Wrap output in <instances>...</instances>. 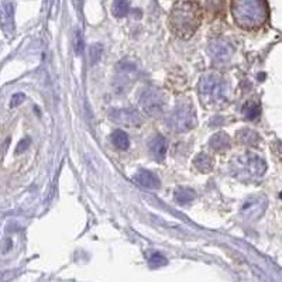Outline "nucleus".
Segmentation results:
<instances>
[{
    "label": "nucleus",
    "instance_id": "1",
    "mask_svg": "<svg viewBox=\"0 0 282 282\" xmlns=\"http://www.w3.org/2000/svg\"><path fill=\"white\" fill-rule=\"evenodd\" d=\"M202 21V7L198 2H178L172 7L170 26L176 35L189 38Z\"/></svg>",
    "mask_w": 282,
    "mask_h": 282
},
{
    "label": "nucleus",
    "instance_id": "2",
    "mask_svg": "<svg viewBox=\"0 0 282 282\" xmlns=\"http://www.w3.org/2000/svg\"><path fill=\"white\" fill-rule=\"evenodd\" d=\"M231 14L241 29H260L268 18V5L265 0H231Z\"/></svg>",
    "mask_w": 282,
    "mask_h": 282
},
{
    "label": "nucleus",
    "instance_id": "3",
    "mask_svg": "<svg viewBox=\"0 0 282 282\" xmlns=\"http://www.w3.org/2000/svg\"><path fill=\"white\" fill-rule=\"evenodd\" d=\"M202 105L206 107H219L229 102V83L216 74L202 77L198 85Z\"/></svg>",
    "mask_w": 282,
    "mask_h": 282
},
{
    "label": "nucleus",
    "instance_id": "4",
    "mask_svg": "<svg viewBox=\"0 0 282 282\" xmlns=\"http://www.w3.org/2000/svg\"><path fill=\"white\" fill-rule=\"evenodd\" d=\"M230 171L241 181H254L265 172V162L255 155H241L231 161Z\"/></svg>",
    "mask_w": 282,
    "mask_h": 282
},
{
    "label": "nucleus",
    "instance_id": "5",
    "mask_svg": "<svg viewBox=\"0 0 282 282\" xmlns=\"http://www.w3.org/2000/svg\"><path fill=\"white\" fill-rule=\"evenodd\" d=\"M167 124L168 127L175 130L176 133H185V131L194 129L196 124V114H195L192 103L188 100L178 102L174 112L167 119Z\"/></svg>",
    "mask_w": 282,
    "mask_h": 282
},
{
    "label": "nucleus",
    "instance_id": "6",
    "mask_svg": "<svg viewBox=\"0 0 282 282\" xmlns=\"http://www.w3.org/2000/svg\"><path fill=\"white\" fill-rule=\"evenodd\" d=\"M140 105L143 107V110L147 113L148 116L155 118L162 112V107H164L162 93L157 89H147L144 93L141 95Z\"/></svg>",
    "mask_w": 282,
    "mask_h": 282
},
{
    "label": "nucleus",
    "instance_id": "7",
    "mask_svg": "<svg viewBox=\"0 0 282 282\" xmlns=\"http://www.w3.org/2000/svg\"><path fill=\"white\" fill-rule=\"evenodd\" d=\"M109 119L114 123L134 127L141 124V114L134 109H112L109 113Z\"/></svg>",
    "mask_w": 282,
    "mask_h": 282
},
{
    "label": "nucleus",
    "instance_id": "8",
    "mask_svg": "<svg viewBox=\"0 0 282 282\" xmlns=\"http://www.w3.org/2000/svg\"><path fill=\"white\" fill-rule=\"evenodd\" d=\"M267 206V200L265 198H250L246 203L241 207V213L246 216L247 219H258L265 210Z\"/></svg>",
    "mask_w": 282,
    "mask_h": 282
},
{
    "label": "nucleus",
    "instance_id": "9",
    "mask_svg": "<svg viewBox=\"0 0 282 282\" xmlns=\"http://www.w3.org/2000/svg\"><path fill=\"white\" fill-rule=\"evenodd\" d=\"M148 150H150V154L153 155L154 159L162 161L167 155V150H168V144H167L164 135H154L153 138L148 141Z\"/></svg>",
    "mask_w": 282,
    "mask_h": 282
},
{
    "label": "nucleus",
    "instance_id": "10",
    "mask_svg": "<svg viewBox=\"0 0 282 282\" xmlns=\"http://www.w3.org/2000/svg\"><path fill=\"white\" fill-rule=\"evenodd\" d=\"M231 47L229 42H226L224 40H215L210 42L209 45V53L213 58L216 59H227L231 54Z\"/></svg>",
    "mask_w": 282,
    "mask_h": 282
},
{
    "label": "nucleus",
    "instance_id": "11",
    "mask_svg": "<svg viewBox=\"0 0 282 282\" xmlns=\"http://www.w3.org/2000/svg\"><path fill=\"white\" fill-rule=\"evenodd\" d=\"M3 9H5V16L2 18V24H3L7 34L10 35V31L13 33V30H14V2L5 0Z\"/></svg>",
    "mask_w": 282,
    "mask_h": 282
},
{
    "label": "nucleus",
    "instance_id": "12",
    "mask_svg": "<svg viewBox=\"0 0 282 282\" xmlns=\"http://www.w3.org/2000/svg\"><path fill=\"white\" fill-rule=\"evenodd\" d=\"M137 181H138V183H140L141 186L150 189H157L159 188V185H161L158 178L154 175L153 172L146 170H141L140 172L137 174Z\"/></svg>",
    "mask_w": 282,
    "mask_h": 282
},
{
    "label": "nucleus",
    "instance_id": "13",
    "mask_svg": "<svg viewBox=\"0 0 282 282\" xmlns=\"http://www.w3.org/2000/svg\"><path fill=\"white\" fill-rule=\"evenodd\" d=\"M209 144H210V147L215 150V151H218V153H224L226 150H229L230 148V140H229V135L226 134V133H216V134L212 135L210 141H209Z\"/></svg>",
    "mask_w": 282,
    "mask_h": 282
},
{
    "label": "nucleus",
    "instance_id": "14",
    "mask_svg": "<svg viewBox=\"0 0 282 282\" xmlns=\"http://www.w3.org/2000/svg\"><path fill=\"white\" fill-rule=\"evenodd\" d=\"M174 196H175V200L179 205H186L196 198V194H195L194 189L191 188H178L175 189Z\"/></svg>",
    "mask_w": 282,
    "mask_h": 282
},
{
    "label": "nucleus",
    "instance_id": "15",
    "mask_svg": "<svg viewBox=\"0 0 282 282\" xmlns=\"http://www.w3.org/2000/svg\"><path fill=\"white\" fill-rule=\"evenodd\" d=\"M110 138H112V143L114 144V147L120 148V150H126V148H129L130 146L129 135L126 134L124 131H122V130H116V131H113L112 135H110Z\"/></svg>",
    "mask_w": 282,
    "mask_h": 282
},
{
    "label": "nucleus",
    "instance_id": "16",
    "mask_svg": "<svg viewBox=\"0 0 282 282\" xmlns=\"http://www.w3.org/2000/svg\"><path fill=\"white\" fill-rule=\"evenodd\" d=\"M194 165L200 172H209L213 168V159L209 155H206V154H199L194 159Z\"/></svg>",
    "mask_w": 282,
    "mask_h": 282
},
{
    "label": "nucleus",
    "instance_id": "17",
    "mask_svg": "<svg viewBox=\"0 0 282 282\" xmlns=\"http://www.w3.org/2000/svg\"><path fill=\"white\" fill-rule=\"evenodd\" d=\"M237 138L243 144H257L260 140L258 134L253 130H241L237 133Z\"/></svg>",
    "mask_w": 282,
    "mask_h": 282
},
{
    "label": "nucleus",
    "instance_id": "18",
    "mask_svg": "<svg viewBox=\"0 0 282 282\" xmlns=\"http://www.w3.org/2000/svg\"><path fill=\"white\" fill-rule=\"evenodd\" d=\"M112 10H113V14H114L116 17L119 18L126 17L130 10L129 0H114Z\"/></svg>",
    "mask_w": 282,
    "mask_h": 282
},
{
    "label": "nucleus",
    "instance_id": "19",
    "mask_svg": "<svg viewBox=\"0 0 282 282\" xmlns=\"http://www.w3.org/2000/svg\"><path fill=\"white\" fill-rule=\"evenodd\" d=\"M243 114L244 118L248 119V120H254L260 116V106L253 103V102H248L246 105L243 106Z\"/></svg>",
    "mask_w": 282,
    "mask_h": 282
},
{
    "label": "nucleus",
    "instance_id": "20",
    "mask_svg": "<svg viewBox=\"0 0 282 282\" xmlns=\"http://www.w3.org/2000/svg\"><path fill=\"white\" fill-rule=\"evenodd\" d=\"M148 263H150V267H153V268H159V267H164L167 265V258H165L162 254L159 253H154L151 254V257L148 258Z\"/></svg>",
    "mask_w": 282,
    "mask_h": 282
},
{
    "label": "nucleus",
    "instance_id": "21",
    "mask_svg": "<svg viewBox=\"0 0 282 282\" xmlns=\"http://www.w3.org/2000/svg\"><path fill=\"white\" fill-rule=\"evenodd\" d=\"M102 53H103V48H102L100 44H95V45H92V47H90V62H92V64H96L100 59V57H102Z\"/></svg>",
    "mask_w": 282,
    "mask_h": 282
},
{
    "label": "nucleus",
    "instance_id": "22",
    "mask_svg": "<svg viewBox=\"0 0 282 282\" xmlns=\"http://www.w3.org/2000/svg\"><path fill=\"white\" fill-rule=\"evenodd\" d=\"M18 275V270H9L0 274V282H10Z\"/></svg>",
    "mask_w": 282,
    "mask_h": 282
},
{
    "label": "nucleus",
    "instance_id": "23",
    "mask_svg": "<svg viewBox=\"0 0 282 282\" xmlns=\"http://www.w3.org/2000/svg\"><path fill=\"white\" fill-rule=\"evenodd\" d=\"M12 247H13L12 239H9V237L3 239V240H2V243H0V253L7 254L9 251H10V250H12Z\"/></svg>",
    "mask_w": 282,
    "mask_h": 282
},
{
    "label": "nucleus",
    "instance_id": "24",
    "mask_svg": "<svg viewBox=\"0 0 282 282\" xmlns=\"http://www.w3.org/2000/svg\"><path fill=\"white\" fill-rule=\"evenodd\" d=\"M83 50V38H82V34H81V31L78 30L77 33H75V51H77V54L79 55V54L82 53Z\"/></svg>",
    "mask_w": 282,
    "mask_h": 282
},
{
    "label": "nucleus",
    "instance_id": "25",
    "mask_svg": "<svg viewBox=\"0 0 282 282\" xmlns=\"http://www.w3.org/2000/svg\"><path fill=\"white\" fill-rule=\"evenodd\" d=\"M26 99V95L24 93H14L12 98V102H10V107H17L18 105H21Z\"/></svg>",
    "mask_w": 282,
    "mask_h": 282
},
{
    "label": "nucleus",
    "instance_id": "26",
    "mask_svg": "<svg viewBox=\"0 0 282 282\" xmlns=\"http://www.w3.org/2000/svg\"><path fill=\"white\" fill-rule=\"evenodd\" d=\"M30 146V138H24V140L20 141V144L17 146V148H16V153H21V151H24L26 148Z\"/></svg>",
    "mask_w": 282,
    "mask_h": 282
}]
</instances>
